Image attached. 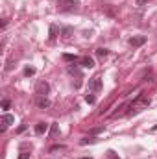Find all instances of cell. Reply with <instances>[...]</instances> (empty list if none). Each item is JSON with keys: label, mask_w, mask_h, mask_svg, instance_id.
Wrapping results in <instances>:
<instances>
[{"label": "cell", "mask_w": 157, "mask_h": 159, "mask_svg": "<svg viewBox=\"0 0 157 159\" xmlns=\"http://www.w3.org/2000/svg\"><path fill=\"white\" fill-rule=\"evenodd\" d=\"M56 37H57V26L52 24V26H50V41H54Z\"/></svg>", "instance_id": "12"}, {"label": "cell", "mask_w": 157, "mask_h": 159, "mask_svg": "<svg viewBox=\"0 0 157 159\" xmlns=\"http://www.w3.org/2000/svg\"><path fill=\"white\" fill-rule=\"evenodd\" d=\"M150 106V96L146 94V93H141L131 104H129V113H137V111H141V109H144V107H148Z\"/></svg>", "instance_id": "1"}, {"label": "cell", "mask_w": 157, "mask_h": 159, "mask_svg": "<svg viewBox=\"0 0 157 159\" xmlns=\"http://www.w3.org/2000/svg\"><path fill=\"white\" fill-rule=\"evenodd\" d=\"M107 54H109V50H107V48H98V50H96V56H98L100 59L107 57Z\"/></svg>", "instance_id": "11"}, {"label": "cell", "mask_w": 157, "mask_h": 159, "mask_svg": "<svg viewBox=\"0 0 157 159\" xmlns=\"http://www.w3.org/2000/svg\"><path fill=\"white\" fill-rule=\"evenodd\" d=\"M81 159H92V157H81Z\"/></svg>", "instance_id": "22"}, {"label": "cell", "mask_w": 157, "mask_h": 159, "mask_svg": "<svg viewBox=\"0 0 157 159\" xmlns=\"http://www.w3.org/2000/svg\"><path fill=\"white\" fill-rule=\"evenodd\" d=\"M2 109H9V100H7V98L2 100Z\"/></svg>", "instance_id": "19"}, {"label": "cell", "mask_w": 157, "mask_h": 159, "mask_svg": "<svg viewBox=\"0 0 157 159\" xmlns=\"http://www.w3.org/2000/svg\"><path fill=\"white\" fill-rule=\"evenodd\" d=\"M102 80L98 78V76H94V78L89 80V91L91 93H98V91H102Z\"/></svg>", "instance_id": "4"}, {"label": "cell", "mask_w": 157, "mask_h": 159, "mask_svg": "<svg viewBox=\"0 0 157 159\" xmlns=\"http://www.w3.org/2000/svg\"><path fill=\"white\" fill-rule=\"evenodd\" d=\"M70 34H72V28H70V26L63 28V32H61V35H63V37H70Z\"/></svg>", "instance_id": "15"}, {"label": "cell", "mask_w": 157, "mask_h": 159, "mask_svg": "<svg viewBox=\"0 0 157 159\" xmlns=\"http://www.w3.org/2000/svg\"><path fill=\"white\" fill-rule=\"evenodd\" d=\"M19 159H30V152H20Z\"/></svg>", "instance_id": "20"}, {"label": "cell", "mask_w": 157, "mask_h": 159, "mask_svg": "<svg viewBox=\"0 0 157 159\" xmlns=\"http://www.w3.org/2000/svg\"><path fill=\"white\" fill-rule=\"evenodd\" d=\"M79 7V0H57V9L63 13H70L76 11Z\"/></svg>", "instance_id": "2"}, {"label": "cell", "mask_w": 157, "mask_h": 159, "mask_svg": "<svg viewBox=\"0 0 157 159\" xmlns=\"http://www.w3.org/2000/svg\"><path fill=\"white\" fill-rule=\"evenodd\" d=\"M59 133V128H57V124H52V128H50V137H56Z\"/></svg>", "instance_id": "14"}, {"label": "cell", "mask_w": 157, "mask_h": 159, "mask_svg": "<svg viewBox=\"0 0 157 159\" xmlns=\"http://www.w3.org/2000/svg\"><path fill=\"white\" fill-rule=\"evenodd\" d=\"M85 102H87V104H94V102H96L94 94H85Z\"/></svg>", "instance_id": "17"}, {"label": "cell", "mask_w": 157, "mask_h": 159, "mask_svg": "<svg viewBox=\"0 0 157 159\" xmlns=\"http://www.w3.org/2000/svg\"><path fill=\"white\" fill-rule=\"evenodd\" d=\"M13 122H15V117L6 113V115L2 117V128H0V131H6V128H7L9 124H13Z\"/></svg>", "instance_id": "6"}, {"label": "cell", "mask_w": 157, "mask_h": 159, "mask_svg": "<svg viewBox=\"0 0 157 159\" xmlns=\"http://www.w3.org/2000/svg\"><path fill=\"white\" fill-rule=\"evenodd\" d=\"M146 43V37L144 35H137V37H131L129 39V44L133 46V48H139V46H142Z\"/></svg>", "instance_id": "5"}, {"label": "cell", "mask_w": 157, "mask_h": 159, "mask_svg": "<svg viewBox=\"0 0 157 159\" xmlns=\"http://www.w3.org/2000/svg\"><path fill=\"white\" fill-rule=\"evenodd\" d=\"M79 65L85 67V69H92V67H94V59L89 57V56H83V57L79 59Z\"/></svg>", "instance_id": "7"}, {"label": "cell", "mask_w": 157, "mask_h": 159, "mask_svg": "<svg viewBox=\"0 0 157 159\" xmlns=\"http://www.w3.org/2000/svg\"><path fill=\"white\" fill-rule=\"evenodd\" d=\"M63 59H65V61H72V63H79V59H81V57L72 56V54H65V56H63Z\"/></svg>", "instance_id": "10"}, {"label": "cell", "mask_w": 157, "mask_h": 159, "mask_svg": "<svg viewBox=\"0 0 157 159\" xmlns=\"http://www.w3.org/2000/svg\"><path fill=\"white\" fill-rule=\"evenodd\" d=\"M34 129H35V133H37V135H44V133L48 131V124H46V122H37Z\"/></svg>", "instance_id": "8"}, {"label": "cell", "mask_w": 157, "mask_h": 159, "mask_svg": "<svg viewBox=\"0 0 157 159\" xmlns=\"http://www.w3.org/2000/svg\"><path fill=\"white\" fill-rule=\"evenodd\" d=\"M48 91H50L48 81L41 80V81H37V83H35V94H37V96H46V94H48Z\"/></svg>", "instance_id": "3"}, {"label": "cell", "mask_w": 157, "mask_h": 159, "mask_svg": "<svg viewBox=\"0 0 157 159\" xmlns=\"http://www.w3.org/2000/svg\"><path fill=\"white\" fill-rule=\"evenodd\" d=\"M148 2H150V0H135V4H137V6H146Z\"/></svg>", "instance_id": "21"}, {"label": "cell", "mask_w": 157, "mask_h": 159, "mask_svg": "<svg viewBox=\"0 0 157 159\" xmlns=\"http://www.w3.org/2000/svg\"><path fill=\"white\" fill-rule=\"evenodd\" d=\"M107 159H120V157H118L113 150H109V152H107Z\"/></svg>", "instance_id": "18"}, {"label": "cell", "mask_w": 157, "mask_h": 159, "mask_svg": "<svg viewBox=\"0 0 157 159\" xmlns=\"http://www.w3.org/2000/svg\"><path fill=\"white\" fill-rule=\"evenodd\" d=\"M92 143H96V139H94V137H85V139H81V141H79V144H92Z\"/></svg>", "instance_id": "13"}, {"label": "cell", "mask_w": 157, "mask_h": 159, "mask_svg": "<svg viewBox=\"0 0 157 159\" xmlns=\"http://www.w3.org/2000/svg\"><path fill=\"white\" fill-rule=\"evenodd\" d=\"M37 107H41V109L50 107V100H48L46 96H37Z\"/></svg>", "instance_id": "9"}, {"label": "cell", "mask_w": 157, "mask_h": 159, "mask_svg": "<svg viewBox=\"0 0 157 159\" xmlns=\"http://www.w3.org/2000/svg\"><path fill=\"white\" fill-rule=\"evenodd\" d=\"M35 74V69L34 67H26L24 69V76H34Z\"/></svg>", "instance_id": "16"}]
</instances>
